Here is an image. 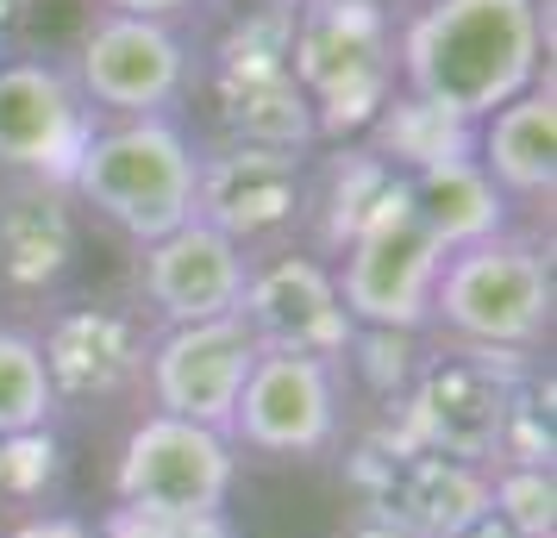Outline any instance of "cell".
<instances>
[{"label": "cell", "mask_w": 557, "mask_h": 538, "mask_svg": "<svg viewBox=\"0 0 557 538\" xmlns=\"http://www.w3.org/2000/svg\"><path fill=\"white\" fill-rule=\"evenodd\" d=\"M251 251H238L226 232L182 220L151 245H138V295L151 301L163 326H201V320H232L245 295Z\"/></svg>", "instance_id": "2e32d148"}, {"label": "cell", "mask_w": 557, "mask_h": 538, "mask_svg": "<svg viewBox=\"0 0 557 538\" xmlns=\"http://www.w3.org/2000/svg\"><path fill=\"white\" fill-rule=\"evenodd\" d=\"M32 13V0H0V32H13Z\"/></svg>", "instance_id": "f546056e"}, {"label": "cell", "mask_w": 557, "mask_h": 538, "mask_svg": "<svg viewBox=\"0 0 557 538\" xmlns=\"http://www.w3.org/2000/svg\"><path fill=\"white\" fill-rule=\"evenodd\" d=\"M195 57L182 45L170 20H132V13H101L82 32L76 51V95L88 113H113V120H151L188 95Z\"/></svg>", "instance_id": "8fae6325"}, {"label": "cell", "mask_w": 557, "mask_h": 538, "mask_svg": "<svg viewBox=\"0 0 557 538\" xmlns=\"http://www.w3.org/2000/svg\"><path fill=\"white\" fill-rule=\"evenodd\" d=\"M288 32H295V7H251L238 13L232 32L213 51V101H220V126L238 145H276V151H307L320 126L307 107L301 82L288 70Z\"/></svg>", "instance_id": "52a82bcc"}, {"label": "cell", "mask_w": 557, "mask_h": 538, "mask_svg": "<svg viewBox=\"0 0 557 538\" xmlns=\"http://www.w3.org/2000/svg\"><path fill=\"white\" fill-rule=\"evenodd\" d=\"M488 508L513 538H552L557 533V483L552 470H520L502 463L488 470Z\"/></svg>", "instance_id": "603a6c76"}, {"label": "cell", "mask_w": 557, "mask_h": 538, "mask_svg": "<svg viewBox=\"0 0 557 538\" xmlns=\"http://www.w3.org/2000/svg\"><path fill=\"white\" fill-rule=\"evenodd\" d=\"M232 476H238V451L226 433L176 413H145L113 463V508L226 513Z\"/></svg>", "instance_id": "9c48e42d"}, {"label": "cell", "mask_w": 557, "mask_h": 538, "mask_svg": "<svg viewBox=\"0 0 557 538\" xmlns=\"http://www.w3.org/2000/svg\"><path fill=\"white\" fill-rule=\"evenodd\" d=\"M345 433V388H338V363L320 358H282V351H257L251 376L232 401L226 438L232 451H257V458H320Z\"/></svg>", "instance_id": "30bf717a"}, {"label": "cell", "mask_w": 557, "mask_h": 538, "mask_svg": "<svg viewBox=\"0 0 557 538\" xmlns=\"http://www.w3.org/2000/svg\"><path fill=\"white\" fill-rule=\"evenodd\" d=\"M552 257L539 238H520V232H495L482 245L451 251L432 283V326L470 351L532 358L552 338Z\"/></svg>", "instance_id": "7a4b0ae2"}, {"label": "cell", "mask_w": 557, "mask_h": 538, "mask_svg": "<svg viewBox=\"0 0 557 538\" xmlns=\"http://www.w3.org/2000/svg\"><path fill=\"white\" fill-rule=\"evenodd\" d=\"M195 145L170 113L95 126L70 170V195L95 207L132 245H151L182 220H195Z\"/></svg>", "instance_id": "3957f363"}, {"label": "cell", "mask_w": 557, "mask_h": 538, "mask_svg": "<svg viewBox=\"0 0 557 538\" xmlns=\"http://www.w3.org/2000/svg\"><path fill=\"white\" fill-rule=\"evenodd\" d=\"M476 170L507 201H552L557 188V101L552 88H527L520 101L476 126Z\"/></svg>", "instance_id": "d6986e66"}, {"label": "cell", "mask_w": 557, "mask_h": 538, "mask_svg": "<svg viewBox=\"0 0 557 538\" xmlns=\"http://www.w3.org/2000/svg\"><path fill=\"white\" fill-rule=\"evenodd\" d=\"M63 483V445L51 426L0 438V508H32Z\"/></svg>", "instance_id": "cb8c5ba5"}, {"label": "cell", "mask_w": 557, "mask_h": 538, "mask_svg": "<svg viewBox=\"0 0 557 538\" xmlns=\"http://www.w3.org/2000/svg\"><path fill=\"white\" fill-rule=\"evenodd\" d=\"M88 132H95V113L57 63H38V57L0 63V170L7 176L70 188Z\"/></svg>", "instance_id": "5bb4252c"}, {"label": "cell", "mask_w": 557, "mask_h": 538, "mask_svg": "<svg viewBox=\"0 0 557 538\" xmlns=\"http://www.w3.org/2000/svg\"><path fill=\"white\" fill-rule=\"evenodd\" d=\"M527 370H532V358L445 345V351L420 358L407 395L395 401L401 408V426H388V433L407 438V445H420V451H438V458L488 470L495 463V445H502L507 395H513V383Z\"/></svg>", "instance_id": "8992f818"}, {"label": "cell", "mask_w": 557, "mask_h": 538, "mask_svg": "<svg viewBox=\"0 0 557 538\" xmlns=\"http://www.w3.org/2000/svg\"><path fill=\"white\" fill-rule=\"evenodd\" d=\"M445 245L420 226V213L407 201V176L382 195V207L363 220L351 245L338 251V301L363 333H426L432 326V283L445 270Z\"/></svg>", "instance_id": "5b68a950"}, {"label": "cell", "mask_w": 557, "mask_h": 538, "mask_svg": "<svg viewBox=\"0 0 557 538\" xmlns=\"http://www.w3.org/2000/svg\"><path fill=\"white\" fill-rule=\"evenodd\" d=\"M101 538H238L226 513H151V508H107L95 520Z\"/></svg>", "instance_id": "484cf974"}, {"label": "cell", "mask_w": 557, "mask_h": 538, "mask_svg": "<svg viewBox=\"0 0 557 538\" xmlns=\"http://www.w3.org/2000/svg\"><path fill=\"white\" fill-rule=\"evenodd\" d=\"M351 483L370 520H388L407 538H457L476 513H488V470L420 451L388 426L351 458Z\"/></svg>", "instance_id": "ba28073f"}, {"label": "cell", "mask_w": 557, "mask_h": 538, "mask_svg": "<svg viewBox=\"0 0 557 538\" xmlns=\"http://www.w3.org/2000/svg\"><path fill=\"white\" fill-rule=\"evenodd\" d=\"M345 363L363 376V388L376 395L382 408H395L407 395V383H413V370H420V351H413V333H363L357 326Z\"/></svg>", "instance_id": "d4e9b609"}, {"label": "cell", "mask_w": 557, "mask_h": 538, "mask_svg": "<svg viewBox=\"0 0 557 538\" xmlns=\"http://www.w3.org/2000/svg\"><path fill=\"white\" fill-rule=\"evenodd\" d=\"M345 538H407V533H401V526H388V520H370V513H363Z\"/></svg>", "instance_id": "f1b7e54d"}, {"label": "cell", "mask_w": 557, "mask_h": 538, "mask_svg": "<svg viewBox=\"0 0 557 538\" xmlns=\"http://www.w3.org/2000/svg\"><path fill=\"white\" fill-rule=\"evenodd\" d=\"M395 182H401V176H395L370 145H345L320 176H307L301 226H313V245H320L313 257H338V251H345Z\"/></svg>", "instance_id": "44dd1931"}, {"label": "cell", "mask_w": 557, "mask_h": 538, "mask_svg": "<svg viewBox=\"0 0 557 538\" xmlns=\"http://www.w3.org/2000/svg\"><path fill=\"white\" fill-rule=\"evenodd\" d=\"M145 351H151V333L126 308H63L51 313V326L38 338L57 408L63 401L88 408V401H113V395L138 388L145 383Z\"/></svg>", "instance_id": "e0dca14e"}, {"label": "cell", "mask_w": 557, "mask_h": 538, "mask_svg": "<svg viewBox=\"0 0 557 538\" xmlns=\"http://www.w3.org/2000/svg\"><path fill=\"white\" fill-rule=\"evenodd\" d=\"M76 263V207L57 182H0V288L45 295Z\"/></svg>", "instance_id": "ac0fdd59"}, {"label": "cell", "mask_w": 557, "mask_h": 538, "mask_svg": "<svg viewBox=\"0 0 557 538\" xmlns=\"http://www.w3.org/2000/svg\"><path fill=\"white\" fill-rule=\"evenodd\" d=\"M0 538H101V533H95V520H82V513L32 508V513H20V520H13Z\"/></svg>", "instance_id": "4316f807"}, {"label": "cell", "mask_w": 557, "mask_h": 538, "mask_svg": "<svg viewBox=\"0 0 557 538\" xmlns=\"http://www.w3.org/2000/svg\"><path fill=\"white\" fill-rule=\"evenodd\" d=\"M238 326L257 338V351H282V358H320L345 363L351 351V313L338 301L332 263L313 251H270L245 270V295H238Z\"/></svg>", "instance_id": "7c38bea8"}, {"label": "cell", "mask_w": 557, "mask_h": 538, "mask_svg": "<svg viewBox=\"0 0 557 538\" xmlns=\"http://www.w3.org/2000/svg\"><path fill=\"white\" fill-rule=\"evenodd\" d=\"M107 13H132V20H170L182 7H195V0H101Z\"/></svg>", "instance_id": "83f0119b"}, {"label": "cell", "mask_w": 557, "mask_h": 538, "mask_svg": "<svg viewBox=\"0 0 557 538\" xmlns=\"http://www.w3.org/2000/svg\"><path fill=\"white\" fill-rule=\"evenodd\" d=\"M51 413L57 395L45 376V358H38V333L0 326V438L38 433V426H51Z\"/></svg>", "instance_id": "7402d4cb"}, {"label": "cell", "mask_w": 557, "mask_h": 538, "mask_svg": "<svg viewBox=\"0 0 557 538\" xmlns=\"http://www.w3.org/2000/svg\"><path fill=\"white\" fill-rule=\"evenodd\" d=\"M288 70L313 107L320 138H363L395 95V32L382 0H301Z\"/></svg>", "instance_id": "277c9868"}, {"label": "cell", "mask_w": 557, "mask_h": 538, "mask_svg": "<svg viewBox=\"0 0 557 538\" xmlns=\"http://www.w3.org/2000/svg\"><path fill=\"white\" fill-rule=\"evenodd\" d=\"M251 7H301V0H245L238 13H251Z\"/></svg>", "instance_id": "4dcf8cb0"}, {"label": "cell", "mask_w": 557, "mask_h": 538, "mask_svg": "<svg viewBox=\"0 0 557 538\" xmlns=\"http://www.w3.org/2000/svg\"><path fill=\"white\" fill-rule=\"evenodd\" d=\"M301 207H307V151L226 138L220 151H207L195 163V220L226 232L238 251L301 232Z\"/></svg>", "instance_id": "4fadbf2b"}, {"label": "cell", "mask_w": 557, "mask_h": 538, "mask_svg": "<svg viewBox=\"0 0 557 538\" xmlns=\"http://www.w3.org/2000/svg\"><path fill=\"white\" fill-rule=\"evenodd\" d=\"M257 363V338L232 320H201V326H163L151 333L145 351V388H151V413H176L195 426L226 433L232 401Z\"/></svg>", "instance_id": "9a60e30c"}, {"label": "cell", "mask_w": 557, "mask_h": 538, "mask_svg": "<svg viewBox=\"0 0 557 538\" xmlns=\"http://www.w3.org/2000/svg\"><path fill=\"white\" fill-rule=\"evenodd\" d=\"M407 201H413L420 226L445 251H463V245H482V238L507 232V195L476 170V157H451V163L413 170L407 176Z\"/></svg>", "instance_id": "ffe728a7"}, {"label": "cell", "mask_w": 557, "mask_h": 538, "mask_svg": "<svg viewBox=\"0 0 557 538\" xmlns=\"http://www.w3.org/2000/svg\"><path fill=\"white\" fill-rule=\"evenodd\" d=\"M539 63H545L539 0H432L395 45L401 95L470 132L527 88H539Z\"/></svg>", "instance_id": "6da1fadb"}]
</instances>
